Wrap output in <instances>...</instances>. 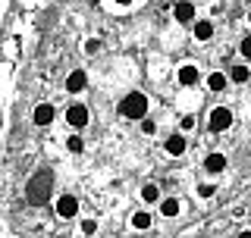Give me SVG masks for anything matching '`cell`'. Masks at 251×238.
Returning <instances> with one entry per match:
<instances>
[{
    "mask_svg": "<svg viewBox=\"0 0 251 238\" xmlns=\"http://www.w3.org/2000/svg\"><path fill=\"white\" fill-rule=\"evenodd\" d=\"M66 88L69 91H82L85 88V72H73V75H69V82H66Z\"/></svg>",
    "mask_w": 251,
    "mask_h": 238,
    "instance_id": "obj_13",
    "label": "cell"
},
{
    "mask_svg": "<svg viewBox=\"0 0 251 238\" xmlns=\"http://www.w3.org/2000/svg\"><path fill=\"white\" fill-rule=\"evenodd\" d=\"M179 82H182V85H195V82H198V69H195V66H182V69H179Z\"/></svg>",
    "mask_w": 251,
    "mask_h": 238,
    "instance_id": "obj_8",
    "label": "cell"
},
{
    "mask_svg": "<svg viewBox=\"0 0 251 238\" xmlns=\"http://www.w3.org/2000/svg\"><path fill=\"white\" fill-rule=\"evenodd\" d=\"M132 226H135V229H148V226H151V216H148L145 210H138L135 216H132Z\"/></svg>",
    "mask_w": 251,
    "mask_h": 238,
    "instance_id": "obj_14",
    "label": "cell"
},
{
    "mask_svg": "<svg viewBox=\"0 0 251 238\" xmlns=\"http://www.w3.org/2000/svg\"><path fill=\"white\" fill-rule=\"evenodd\" d=\"M66 119H69V125H75V129H82V125L88 122V110H85L82 104H75V107H69Z\"/></svg>",
    "mask_w": 251,
    "mask_h": 238,
    "instance_id": "obj_5",
    "label": "cell"
},
{
    "mask_svg": "<svg viewBox=\"0 0 251 238\" xmlns=\"http://www.w3.org/2000/svg\"><path fill=\"white\" fill-rule=\"evenodd\" d=\"M248 22H251V13H248Z\"/></svg>",
    "mask_w": 251,
    "mask_h": 238,
    "instance_id": "obj_25",
    "label": "cell"
},
{
    "mask_svg": "<svg viewBox=\"0 0 251 238\" xmlns=\"http://www.w3.org/2000/svg\"><path fill=\"white\" fill-rule=\"evenodd\" d=\"M182 150H185V138H182V135H173V138H167V154L179 157Z\"/></svg>",
    "mask_w": 251,
    "mask_h": 238,
    "instance_id": "obj_6",
    "label": "cell"
},
{
    "mask_svg": "<svg viewBox=\"0 0 251 238\" xmlns=\"http://www.w3.org/2000/svg\"><path fill=\"white\" fill-rule=\"evenodd\" d=\"M141 132H145V135H154V132H157V125L151 122V119H141Z\"/></svg>",
    "mask_w": 251,
    "mask_h": 238,
    "instance_id": "obj_18",
    "label": "cell"
},
{
    "mask_svg": "<svg viewBox=\"0 0 251 238\" xmlns=\"http://www.w3.org/2000/svg\"><path fill=\"white\" fill-rule=\"evenodd\" d=\"M242 53H245V57H251V35L242 41Z\"/></svg>",
    "mask_w": 251,
    "mask_h": 238,
    "instance_id": "obj_21",
    "label": "cell"
},
{
    "mask_svg": "<svg viewBox=\"0 0 251 238\" xmlns=\"http://www.w3.org/2000/svg\"><path fill=\"white\" fill-rule=\"evenodd\" d=\"M192 16H195V6L192 3H176V19L179 22H192Z\"/></svg>",
    "mask_w": 251,
    "mask_h": 238,
    "instance_id": "obj_9",
    "label": "cell"
},
{
    "mask_svg": "<svg viewBox=\"0 0 251 238\" xmlns=\"http://www.w3.org/2000/svg\"><path fill=\"white\" fill-rule=\"evenodd\" d=\"M242 238H251V232H242Z\"/></svg>",
    "mask_w": 251,
    "mask_h": 238,
    "instance_id": "obj_24",
    "label": "cell"
},
{
    "mask_svg": "<svg viewBox=\"0 0 251 238\" xmlns=\"http://www.w3.org/2000/svg\"><path fill=\"white\" fill-rule=\"evenodd\" d=\"M229 122H232V113H229L226 107H217L214 113H210V129H214V132L229 129Z\"/></svg>",
    "mask_w": 251,
    "mask_h": 238,
    "instance_id": "obj_3",
    "label": "cell"
},
{
    "mask_svg": "<svg viewBox=\"0 0 251 238\" xmlns=\"http://www.w3.org/2000/svg\"><path fill=\"white\" fill-rule=\"evenodd\" d=\"M50 188H53V172H50V169H38L35 176L28 179V188H25L28 204H47Z\"/></svg>",
    "mask_w": 251,
    "mask_h": 238,
    "instance_id": "obj_1",
    "label": "cell"
},
{
    "mask_svg": "<svg viewBox=\"0 0 251 238\" xmlns=\"http://www.w3.org/2000/svg\"><path fill=\"white\" fill-rule=\"evenodd\" d=\"M198 194H201V197H210V194H214V185H201Z\"/></svg>",
    "mask_w": 251,
    "mask_h": 238,
    "instance_id": "obj_20",
    "label": "cell"
},
{
    "mask_svg": "<svg viewBox=\"0 0 251 238\" xmlns=\"http://www.w3.org/2000/svg\"><path fill=\"white\" fill-rule=\"evenodd\" d=\"M50 119H53V107L41 104V107L35 110V122H38V125H47V122H50Z\"/></svg>",
    "mask_w": 251,
    "mask_h": 238,
    "instance_id": "obj_7",
    "label": "cell"
},
{
    "mask_svg": "<svg viewBox=\"0 0 251 238\" xmlns=\"http://www.w3.org/2000/svg\"><path fill=\"white\" fill-rule=\"evenodd\" d=\"M116 3H120V6H126V3H132V0H116Z\"/></svg>",
    "mask_w": 251,
    "mask_h": 238,
    "instance_id": "obj_23",
    "label": "cell"
},
{
    "mask_svg": "<svg viewBox=\"0 0 251 238\" xmlns=\"http://www.w3.org/2000/svg\"><path fill=\"white\" fill-rule=\"evenodd\" d=\"M160 213H163V216H176V213H179V201H176V197H167V201L160 204Z\"/></svg>",
    "mask_w": 251,
    "mask_h": 238,
    "instance_id": "obj_12",
    "label": "cell"
},
{
    "mask_svg": "<svg viewBox=\"0 0 251 238\" xmlns=\"http://www.w3.org/2000/svg\"><path fill=\"white\" fill-rule=\"evenodd\" d=\"M204 166H207V172H220V169L226 166V157H223V154H210Z\"/></svg>",
    "mask_w": 251,
    "mask_h": 238,
    "instance_id": "obj_10",
    "label": "cell"
},
{
    "mask_svg": "<svg viewBox=\"0 0 251 238\" xmlns=\"http://www.w3.org/2000/svg\"><path fill=\"white\" fill-rule=\"evenodd\" d=\"M82 232H85V235H94V232H98V226H94V219H85V223H82Z\"/></svg>",
    "mask_w": 251,
    "mask_h": 238,
    "instance_id": "obj_19",
    "label": "cell"
},
{
    "mask_svg": "<svg viewBox=\"0 0 251 238\" xmlns=\"http://www.w3.org/2000/svg\"><path fill=\"white\" fill-rule=\"evenodd\" d=\"M69 150H82V138H69Z\"/></svg>",
    "mask_w": 251,
    "mask_h": 238,
    "instance_id": "obj_22",
    "label": "cell"
},
{
    "mask_svg": "<svg viewBox=\"0 0 251 238\" xmlns=\"http://www.w3.org/2000/svg\"><path fill=\"white\" fill-rule=\"evenodd\" d=\"M210 35H214V25H210V22H198V25H195V38H198V41H207Z\"/></svg>",
    "mask_w": 251,
    "mask_h": 238,
    "instance_id": "obj_11",
    "label": "cell"
},
{
    "mask_svg": "<svg viewBox=\"0 0 251 238\" xmlns=\"http://www.w3.org/2000/svg\"><path fill=\"white\" fill-rule=\"evenodd\" d=\"M245 78H248V69L245 66H235L232 69V82H245Z\"/></svg>",
    "mask_w": 251,
    "mask_h": 238,
    "instance_id": "obj_17",
    "label": "cell"
},
{
    "mask_svg": "<svg viewBox=\"0 0 251 238\" xmlns=\"http://www.w3.org/2000/svg\"><path fill=\"white\" fill-rule=\"evenodd\" d=\"M123 116H129V119H145V113H148V97L141 91H132L129 97L123 100Z\"/></svg>",
    "mask_w": 251,
    "mask_h": 238,
    "instance_id": "obj_2",
    "label": "cell"
},
{
    "mask_svg": "<svg viewBox=\"0 0 251 238\" xmlns=\"http://www.w3.org/2000/svg\"><path fill=\"white\" fill-rule=\"evenodd\" d=\"M207 85H210V91H223L226 88V75H220V72H214L207 78Z\"/></svg>",
    "mask_w": 251,
    "mask_h": 238,
    "instance_id": "obj_15",
    "label": "cell"
},
{
    "mask_svg": "<svg viewBox=\"0 0 251 238\" xmlns=\"http://www.w3.org/2000/svg\"><path fill=\"white\" fill-rule=\"evenodd\" d=\"M57 213H60V216H63V219H69V216H75V213H78V201H75V197H73V194H63V197H60V201H57Z\"/></svg>",
    "mask_w": 251,
    "mask_h": 238,
    "instance_id": "obj_4",
    "label": "cell"
},
{
    "mask_svg": "<svg viewBox=\"0 0 251 238\" xmlns=\"http://www.w3.org/2000/svg\"><path fill=\"white\" fill-rule=\"evenodd\" d=\"M141 197H145V201H157V197H160V191H157V185H145Z\"/></svg>",
    "mask_w": 251,
    "mask_h": 238,
    "instance_id": "obj_16",
    "label": "cell"
}]
</instances>
